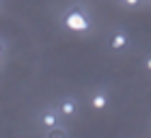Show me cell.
I'll use <instances>...</instances> for the list:
<instances>
[{"label": "cell", "mask_w": 151, "mask_h": 138, "mask_svg": "<svg viewBox=\"0 0 151 138\" xmlns=\"http://www.w3.org/2000/svg\"><path fill=\"white\" fill-rule=\"evenodd\" d=\"M63 24L73 32H86L91 28V22H88L86 13L80 9V6H71L69 11L63 15Z\"/></svg>", "instance_id": "cell-1"}, {"label": "cell", "mask_w": 151, "mask_h": 138, "mask_svg": "<svg viewBox=\"0 0 151 138\" xmlns=\"http://www.w3.org/2000/svg\"><path fill=\"white\" fill-rule=\"evenodd\" d=\"M145 69L151 71V56H147V60H145Z\"/></svg>", "instance_id": "cell-8"}, {"label": "cell", "mask_w": 151, "mask_h": 138, "mask_svg": "<svg viewBox=\"0 0 151 138\" xmlns=\"http://www.w3.org/2000/svg\"><path fill=\"white\" fill-rule=\"evenodd\" d=\"M39 123L47 129H54V127H58V116H56L54 110H43V112L39 114Z\"/></svg>", "instance_id": "cell-3"}, {"label": "cell", "mask_w": 151, "mask_h": 138, "mask_svg": "<svg viewBox=\"0 0 151 138\" xmlns=\"http://www.w3.org/2000/svg\"><path fill=\"white\" fill-rule=\"evenodd\" d=\"M127 34L123 32V30H116V32H112V37H110V41H108V45H110V50L112 52H119V50H125V45H127Z\"/></svg>", "instance_id": "cell-2"}, {"label": "cell", "mask_w": 151, "mask_h": 138, "mask_svg": "<svg viewBox=\"0 0 151 138\" xmlns=\"http://www.w3.org/2000/svg\"><path fill=\"white\" fill-rule=\"evenodd\" d=\"M58 108H60V114H63V116H73L76 112H78V101L71 99V97H67V99L60 101Z\"/></svg>", "instance_id": "cell-4"}, {"label": "cell", "mask_w": 151, "mask_h": 138, "mask_svg": "<svg viewBox=\"0 0 151 138\" xmlns=\"http://www.w3.org/2000/svg\"><path fill=\"white\" fill-rule=\"evenodd\" d=\"M91 106H93L95 110H104V108L108 106V95L101 93V91L93 93V95H91Z\"/></svg>", "instance_id": "cell-5"}, {"label": "cell", "mask_w": 151, "mask_h": 138, "mask_svg": "<svg viewBox=\"0 0 151 138\" xmlns=\"http://www.w3.org/2000/svg\"><path fill=\"white\" fill-rule=\"evenodd\" d=\"M0 52H2V41H0Z\"/></svg>", "instance_id": "cell-9"}, {"label": "cell", "mask_w": 151, "mask_h": 138, "mask_svg": "<svg viewBox=\"0 0 151 138\" xmlns=\"http://www.w3.org/2000/svg\"><path fill=\"white\" fill-rule=\"evenodd\" d=\"M116 2H123V0H116Z\"/></svg>", "instance_id": "cell-10"}, {"label": "cell", "mask_w": 151, "mask_h": 138, "mask_svg": "<svg viewBox=\"0 0 151 138\" xmlns=\"http://www.w3.org/2000/svg\"><path fill=\"white\" fill-rule=\"evenodd\" d=\"M45 138H67V132L63 127H54V129H47V136Z\"/></svg>", "instance_id": "cell-6"}, {"label": "cell", "mask_w": 151, "mask_h": 138, "mask_svg": "<svg viewBox=\"0 0 151 138\" xmlns=\"http://www.w3.org/2000/svg\"><path fill=\"white\" fill-rule=\"evenodd\" d=\"M123 2H125V6H138L140 0H123Z\"/></svg>", "instance_id": "cell-7"}]
</instances>
